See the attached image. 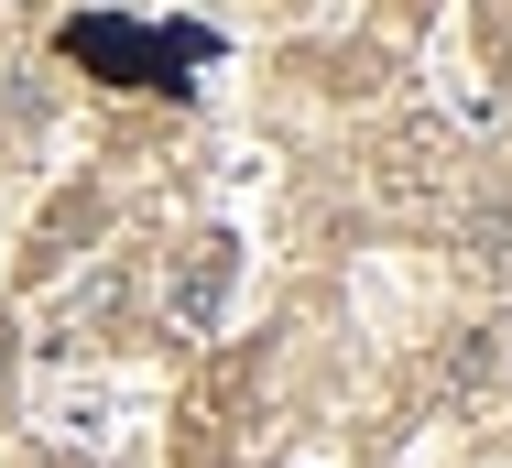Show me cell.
Here are the masks:
<instances>
[{"instance_id": "cell-1", "label": "cell", "mask_w": 512, "mask_h": 468, "mask_svg": "<svg viewBox=\"0 0 512 468\" xmlns=\"http://www.w3.org/2000/svg\"><path fill=\"white\" fill-rule=\"evenodd\" d=\"M66 55L99 66V77H120V88H175V66H197L207 33H164V22H77Z\"/></svg>"}, {"instance_id": "cell-2", "label": "cell", "mask_w": 512, "mask_h": 468, "mask_svg": "<svg viewBox=\"0 0 512 468\" xmlns=\"http://www.w3.org/2000/svg\"><path fill=\"white\" fill-rule=\"evenodd\" d=\"M502 381H512V349H502V327H469V338L447 349L436 392H447V403H502Z\"/></svg>"}]
</instances>
